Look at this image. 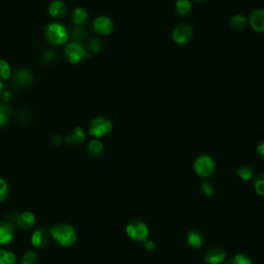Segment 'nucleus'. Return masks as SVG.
Wrapping results in <instances>:
<instances>
[{
	"label": "nucleus",
	"instance_id": "1",
	"mask_svg": "<svg viewBox=\"0 0 264 264\" xmlns=\"http://www.w3.org/2000/svg\"><path fill=\"white\" fill-rule=\"evenodd\" d=\"M49 231L53 240L63 248L72 247L78 239L77 231L67 223H57L51 226Z\"/></svg>",
	"mask_w": 264,
	"mask_h": 264
},
{
	"label": "nucleus",
	"instance_id": "2",
	"mask_svg": "<svg viewBox=\"0 0 264 264\" xmlns=\"http://www.w3.org/2000/svg\"><path fill=\"white\" fill-rule=\"evenodd\" d=\"M46 40L50 45L61 46L69 40V34L66 28L58 23H51L45 31Z\"/></svg>",
	"mask_w": 264,
	"mask_h": 264
},
{
	"label": "nucleus",
	"instance_id": "3",
	"mask_svg": "<svg viewBox=\"0 0 264 264\" xmlns=\"http://www.w3.org/2000/svg\"><path fill=\"white\" fill-rule=\"evenodd\" d=\"M125 231L127 237L133 242L143 243L149 239V227L143 221L139 219L131 220L126 225Z\"/></svg>",
	"mask_w": 264,
	"mask_h": 264
},
{
	"label": "nucleus",
	"instance_id": "4",
	"mask_svg": "<svg viewBox=\"0 0 264 264\" xmlns=\"http://www.w3.org/2000/svg\"><path fill=\"white\" fill-rule=\"evenodd\" d=\"M64 56L71 64H78L83 59L91 57L87 48L81 42H72L68 44L64 50Z\"/></svg>",
	"mask_w": 264,
	"mask_h": 264
},
{
	"label": "nucleus",
	"instance_id": "5",
	"mask_svg": "<svg viewBox=\"0 0 264 264\" xmlns=\"http://www.w3.org/2000/svg\"><path fill=\"white\" fill-rule=\"evenodd\" d=\"M7 220L13 223L15 225V227H18L21 230L31 229L36 222L35 215L29 211L8 214Z\"/></svg>",
	"mask_w": 264,
	"mask_h": 264
},
{
	"label": "nucleus",
	"instance_id": "6",
	"mask_svg": "<svg viewBox=\"0 0 264 264\" xmlns=\"http://www.w3.org/2000/svg\"><path fill=\"white\" fill-rule=\"evenodd\" d=\"M193 168L200 178L209 179L216 172V162L211 156L202 154L195 159Z\"/></svg>",
	"mask_w": 264,
	"mask_h": 264
},
{
	"label": "nucleus",
	"instance_id": "7",
	"mask_svg": "<svg viewBox=\"0 0 264 264\" xmlns=\"http://www.w3.org/2000/svg\"><path fill=\"white\" fill-rule=\"evenodd\" d=\"M112 129V123L111 121L104 116H99L90 122L89 125V133L96 137V138H102L106 134H108Z\"/></svg>",
	"mask_w": 264,
	"mask_h": 264
},
{
	"label": "nucleus",
	"instance_id": "8",
	"mask_svg": "<svg viewBox=\"0 0 264 264\" xmlns=\"http://www.w3.org/2000/svg\"><path fill=\"white\" fill-rule=\"evenodd\" d=\"M193 39V29L187 23H181L172 31V40L180 46L189 44Z\"/></svg>",
	"mask_w": 264,
	"mask_h": 264
},
{
	"label": "nucleus",
	"instance_id": "9",
	"mask_svg": "<svg viewBox=\"0 0 264 264\" xmlns=\"http://www.w3.org/2000/svg\"><path fill=\"white\" fill-rule=\"evenodd\" d=\"M15 225L8 220L0 221V246H8L15 239Z\"/></svg>",
	"mask_w": 264,
	"mask_h": 264
},
{
	"label": "nucleus",
	"instance_id": "10",
	"mask_svg": "<svg viewBox=\"0 0 264 264\" xmlns=\"http://www.w3.org/2000/svg\"><path fill=\"white\" fill-rule=\"evenodd\" d=\"M227 258V253L219 247L209 249L203 255V261L207 264H222Z\"/></svg>",
	"mask_w": 264,
	"mask_h": 264
},
{
	"label": "nucleus",
	"instance_id": "11",
	"mask_svg": "<svg viewBox=\"0 0 264 264\" xmlns=\"http://www.w3.org/2000/svg\"><path fill=\"white\" fill-rule=\"evenodd\" d=\"M50 239V231L46 227H41L31 234V245L36 249H44Z\"/></svg>",
	"mask_w": 264,
	"mask_h": 264
},
{
	"label": "nucleus",
	"instance_id": "12",
	"mask_svg": "<svg viewBox=\"0 0 264 264\" xmlns=\"http://www.w3.org/2000/svg\"><path fill=\"white\" fill-rule=\"evenodd\" d=\"M93 28L95 32L100 35H108L114 31V23H112L110 18L106 16H100L95 19Z\"/></svg>",
	"mask_w": 264,
	"mask_h": 264
},
{
	"label": "nucleus",
	"instance_id": "13",
	"mask_svg": "<svg viewBox=\"0 0 264 264\" xmlns=\"http://www.w3.org/2000/svg\"><path fill=\"white\" fill-rule=\"evenodd\" d=\"M32 82H33V74L28 69H19L18 71H16L14 75V83L17 86L21 88H25L30 86Z\"/></svg>",
	"mask_w": 264,
	"mask_h": 264
},
{
	"label": "nucleus",
	"instance_id": "14",
	"mask_svg": "<svg viewBox=\"0 0 264 264\" xmlns=\"http://www.w3.org/2000/svg\"><path fill=\"white\" fill-rule=\"evenodd\" d=\"M249 23L256 32H264V9L255 10L250 16Z\"/></svg>",
	"mask_w": 264,
	"mask_h": 264
},
{
	"label": "nucleus",
	"instance_id": "15",
	"mask_svg": "<svg viewBox=\"0 0 264 264\" xmlns=\"http://www.w3.org/2000/svg\"><path fill=\"white\" fill-rule=\"evenodd\" d=\"M67 13L66 5L61 0H55L49 7V14L56 19H62Z\"/></svg>",
	"mask_w": 264,
	"mask_h": 264
},
{
	"label": "nucleus",
	"instance_id": "16",
	"mask_svg": "<svg viewBox=\"0 0 264 264\" xmlns=\"http://www.w3.org/2000/svg\"><path fill=\"white\" fill-rule=\"evenodd\" d=\"M203 234L198 230H191L187 236V244L193 249H200L203 246Z\"/></svg>",
	"mask_w": 264,
	"mask_h": 264
},
{
	"label": "nucleus",
	"instance_id": "17",
	"mask_svg": "<svg viewBox=\"0 0 264 264\" xmlns=\"http://www.w3.org/2000/svg\"><path fill=\"white\" fill-rule=\"evenodd\" d=\"M85 139H86L85 132L83 131L82 128L77 127V128H74L69 133V135L66 137V142L70 145H79V144L83 143L85 141Z\"/></svg>",
	"mask_w": 264,
	"mask_h": 264
},
{
	"label": "nucleus",
	"instance_id": "18",
	"mask_svg": "<svg viewBox=\"0 0 264 264\" xmlns=\"http://www.w3.org/2000/svg\"><path fill=\"white\" fill-rule=\"evenodd\" d=\"M71 19H72V22H73L75 25L83 26V25H86V24L88 23L89 15H88V13H87L84 9L77 8V9H75V10L72 12Z\"/></svg>",
	"mask_w": 264,
	"mask_h": 264
},
{
	"label": "nucleus",
	"instance_id": "19",
	"mask_svg": "<svg viewBox=\"0 0 264 264\" xmlns=\"http://www.w3.org/2000/svg\"><path fill=\"white\" fill-rule=\"evenodd\" d=\"M175 12L180 17L189 16L192 12V4L190 0H178L175 3Z\"/></svg>",
	"mask_w": 264,
	"mask_h": 264
},
{
	"label": "nucleus",
	"instance_id": "20",
	"mask_svg": "<svg viewBox=\"0 0 264 264\" xmlns=\"http://www.w3.org/2000/svg\"><path fill=\"white\" fill-rule=\"evenodd\" d=\"M88 152L93 158H101L104 154V146L101 141L94 139L88 144Z\"/></svg>",
	"mask_w": 264,
	"mask_h": 264
},
{
	"label": "nucleus",
	"instance_id": "21",
	"mask_svg": "<svg viewBox=\"0 0 264 264\" xmlns=\"http://www.w3.org/2000/svg\"><path fill=\"white\" fill-rule=\"evenodd\" d=\"M248 19L242 15H236L233 16L231 19H230V22H229V25H230V28L233 30V31H243L246 29L247 25H248Z\"/></svg>",
	"mask_w": 264,
	"mask_h": 264
},
{
	"label": "nucleus",
	"instance_id": "22",
	"mask_svg": "<svg viewBox=\"0 0 264 264\" xmlns=\"http://www.w3.org/2000/svg\"><path fill=\"white\" fill-rule=\"evenodd\" d=\"M88 37V31L81 27L72 28L69 34V39L72 40V42H83Z\"/></svg>",
	"mask_w": 264,
	"mask_h": 264
},
{
	"label": "nucleus",
	"instance_id": "23",
	"mask_svg": "<svg viewBox=\"0 0 264 264\" xmlns=\"http://www.w3.org/2000/svg\"><path fill=\"white\" fill-rule=\"evenodd\" d=\"M0 264H18L15 253L6 249H0Z\"/></svg>",
	"mask_w": 264,
	"mask_h": 264
},
{
	"label": "nucleus",
	"instance_id": "24",
	"mask_svg": "<svg viewBox=\"0 0 264 264\" xmlns=\"http://www.w3.org/2000/svg\"><path fill=\"white\" fill-rule=\"evenodd\" d=\"M225 264H253V261L245 254H237L226 261Z\"/></svg>",
	"mask_w": 264,
	"mask_h": 264
},
{
	"label": "nucleus",
	"instance_id": "25",
	"mask_svg": "<svg viewBox=\"0 0 264 264\" xmlns=\"http://www.w3.org/2000/svg\"><path fill=\"white\" fill-rule=\"evenodd\" d=\"M238 174L240 177L241 180L245 181V182H249L252 180V178L254 177V170L251 166L249 165H242L239 170H238Z\"/></svg>",
	"mask_w": 264,
	"mask_h": 264
},
{
	"label": "nucleus",
	"instance_id": "26",
	"mask_svg": "<svg viewBox=\"0 0 264 264\" xmlns=\"http://www.w3.org/2000/svg\"><path fill=\"white\" fill-rule=\"evenodd\" d=\"M40 263V257L34 251H28L26 252L21 260V264H39Z\"/></svg>",
	"mask_w": 264,
	"mask_h": 264
},
{
	"label": "nucleus",
	"instance_id": "27",
	"mask_svg": "<svg viewBox=\"0 0 264 264\" xmlns=\"http://www.w3.org/2000/svg\"><path fill=\"white\" fill-rule=\"evenodd\" d=\"M11 66L10 64L4 60V59H0V81H5L8 80L11 77Z\"/></svg>",
	"mask_w": 264,
	"mask_h": 264
},
{
	"label": "nucleus",
	"instance_id": "28",
	"mask_svg": "<svg viewBox=\"0 0 264 264\" xmlns=\"http://www.w3.org/2000/svg\"><path fill=\"white\" fill-rule=\"evenodd\" d=\"M215 190H216V188H215V185H214L213 182H211L209 180H206L204 182H202V184H201V192L206 196H208V197L213 196L214 193H215Z\"/></svg>",
	"mask_w": 264,
	"mask_h": 264
},
{
	"label": "nucleus",
	"instance_id": "29",
	"mask_svg": "<svg viewBox=\"0 0 264 264\" xmlns=\"http://www.w3.org/2000/svg\"><path fill=\"white\" fill-rule=\"evenodd\" d=\"M254 189L257 194L264 196V173L259 174L254 181Z\"/></svg>",
	"mask_w": 264,
	"mask_h": 264
},
{
	"label": "nucleus",
	"instance_id": "30",
	"mask_svg": "<svg viewBox=\"0 0 264 264\" xmlns=\"http://www.w3.org/2000/svg\"><path fill=\"white\" fill-rule=\"evenodd\" d=\"M10 119V109L6 104H0V126L8 124Z\"/></svg>",
	"mask_w": 264,
	"mask_h": 264
},
{
	"label": "nucleus",
	"instance_id": "31",
	"mask_svg": "<svg viewBox=\"0 0 264 264\" xmlns=\"http://www.w3.org/2000/svg\"><path fill=\"white\" fill-rule=\"evenodd\" d=\"M9 195V186L8 183L0 178V202H4Z\"/></svg>",
	"mask_w": 264,
	"mask_h": 264
},
{
	"label": "nucleus",
	"instance_id": "32",
	"mask_svg": "<svg viewBox=\"0 0 264 264\" xmlns=\"http://www.w3.org/2000/svg\"><path fill=\"white\" fill-rule=\"evenodd\" d=\"M102 42L99 39H92L89 43V48L93 53H98L102 49Z\"/></svg>",
	"mask_w": 264,
	"mask_h": 264
},
{
	"label": "nucleus",
	"instance_id": "33",
	"mask_svg": "<svg viewBox=\"0 0 264 264\" xmlns=\"http://www.w3.org/2000/svg\"><path fill=\"white\" fill-rule=\"evenodd\" d=\"M42 59L46 64L53 63L56 60V54L52 50H46L42 55Z\"/></svg>",
	"mask_w": 264,
	"mask_h": 264
},
{
	"label": "nucleus",
	"instance_id": "34",
	"mask_svg": "<svg viewBox=\"0 0 264 264\" xmlns=\"http://www.w3.org/2000/svg\"><path fill=\"white\" fill-rule=\"evenodd\" d=\"M143 247L148 252H153L156 248V244L152 240H146L143 242Z\"/></svg>",
	"mask_w": 264,
	"mask_h": 264
},
{
	"label": "nucleus",
	"instance_id": "35",
	"mask_svg": "<svg viewBox=\"0 0 264 264\" xmlns=\"http://www.w3.org/2000/svg\"><path fill=\"white\" fill-rule=\"evenodd\" d=\"M257 154L262 159H264V139L262 141H260L257 145Z\"/></svg>",
	"mask_w": 264,
	"mask_h": 264
},
{
	"label": "nucleus",
	"instance_id": "36",
	"mask_svg": "<svg viewBox=\"0 0 264 264\" xmlns=\"http://www.w3.org/2000/svg\"><path fill=\"white\" fill-rule=\"evenodd\" d=\"M63 142V138L61 135H55L53 138V143L55 145H60Z\"/></svg>",
	"mask_w": 264,
	"mask_h": 264
},
{
	"label": "nucleus",
	"instance_id": "37",
	"mask_svg": "<svg viewBox=\"0 0 264 264\" xmlns=\"http://www.w3.org/2000/svg\"><path fill=\"white\" fill-rule=\"evenodd\" d=\"M4 91H5V86H4V83H3L2 81H0V95H3Z\"/></svg>",
	"mask_w": 264,
	"mask_h": 264
},
{
	"label": "nucleus",
	"instance_id": "38",
	"mask_svg": "<svg viewBox=\"0 0 264 264\" xmlns=\"http://www.w3.org/2000/svg\"><path fill=\"white\" fill-rule=\"evenodd\" d=\"M196 3H206V2H208V0H195Z\"/></svg>",
	"mask_w": 264,
	"mask_h": 264
}]
</instances>
